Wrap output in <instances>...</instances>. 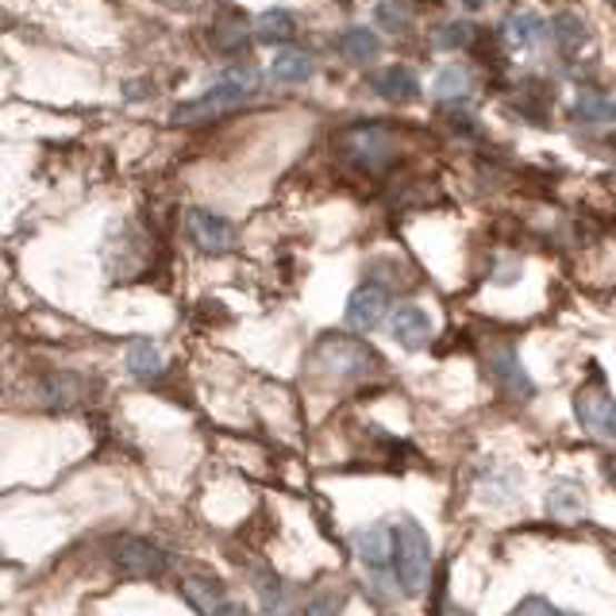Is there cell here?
Instances as JSON below:
<instances>
[{
    "label": "cell",
    "mask_w": 616,
    "mask_h": 616,
    "mask_svg": "<svg viewBox=\"0 0 616 616\" xmlns=\"http://www.w3.org/2000/svg\"><path fill=\"white\" fill-rule=\"evenodd\" d=\"M258 86H262V73H258L255 66H247V62L231 66V70H223V78L216 81L212 89H205L201 97H193V101L173 108L170 123H181V128H197V123L220 120L223 112H236V108L244 105L247 97H255Z\"/></svg>",
    "instance_id": "6da1fadb"
},
{
    "label": "cell",
    "mask_w": 616,
    "mask_h": 616,
    "mask_svg": "<svg viewBox=\"0 0 616 616\" xmlns=\"http://www.w3.org/2000/svg\"><path fill=\"white\" fill-rule=\"evenodd\" d=\"M394 578L405 597H420L428 589L431 544H428V531L413 516H401L394 528Z\"/></svg>",
    "instance_id": "7a4b0ae2"
},
{
    "label": "cell",
    "mask_w": 616,
    "mask_h": 616,
    "mask_svg": "<svg viewBox=\"0 0 616 616\" xmlns=\"http://www.w3.org/2000/svg\"><path fill=\"white\" fill-rule=\"evenodd\" d=\"M336 151L366 173H386L397 158V136L386 123H355L336 139Z\"/></svg>",
    "instance_id": "3957f363"
},
{
    "label": "cell",
    "mask_w": 616,
    "mask_h": 616,
    "mask_svg": "<svg viewBox=\"0 0 616 616\" xmlns=\"http://www.w3.org/2000/svg\"><path fill=\"white\" fill-rule=\"evenodd\" d=\"M316 366L331 378H362L378 366V355L351 336H324L316 347Z\"/></svg>",
    "instance_id": "277c9868"
},
{
    "label": "cell",
    "mask_w": 616,
    "mask_h": 616,
    "mask_svg": "<svg viewBox=\"0 0 616 616\" xmlns=\"http://www.w3.org/2000/svg\"><path fill=\"white\" fill-rule=\"evenodd\" d=\"M186 231H189V239H193L197 251H205V255H228L231 247H236V239H239L236 223H231L228 216L208 212V208H189Z\"/></svg>",
    "instance_id": "5b68a950"
},
{
    "label": "cell",
    "mask_w": 616,
    "mask_h": 616,
    "mask_svg": "<svg viewBox=\"0 0 616 616\" xmlns=\"http://www.w3.org/2000/svg\"><path fill=\"white\" fill-rule=\"evenodd\" d=\"M574 413H578V424L589 431V436L616 439V401L602 386L578 389V397H574Z\"/></svg>",
    "instance_id": "8992f818"
},
{
    "label": "cell",
    "mask_w": 616,
    "mask_h": 616,
    "mask_svg": "<svg viewBox=\"0 0 616 616\" xmlns=\"http://www.w3.org/2000/svg\"><path fill=\"white\" fill-rule=\"evenodd\" d=\"M486 370H489V378H494L497 386L505 389V394L520 397V401H528V397L536 394L528 370H524L520 359H516L513 344H494V347H489V351H486Z\"/></svg>",
    "instance_id": "52a82bcc"
},
{
    "label": "cell",
    "mask_w": 616,
    "mask_h": 616,
    "mask_svg": "<svg viewBox=\"0 0 616 616\" xmlns=\"http://www.w3.org/2000/svg\"><path fill=\"white\" fill-rule=\"evenodd\" d=\"M112 563L120 566L123 574H131V578H155V574L166 570V555L158 552L155 544H147V539H136V536L116 539Z\"/></svg>",
    "instance_id": "ba28073f"
},
{
    "label": "cell",
    "mask_w": 616,
    "mask_h": 616,
    "mask_svg": "<svg viewBox=\"0 0 616 616\" xmlns=\"http://www.w3.org/2000/svg\"><path fill=\"white\" fill-rule=\"evenodd\" d=\"M351 544H355V555L366 563V570H374V574L394 570V528H386V524H370V528L355 531Z\"/></svg>",
    "instance_id": "9c48e42d"
},
{
    "label": "cell",
    "mask_w": 616,
    "mask_h": 616,
    "mask_svg": "<svg viewBox=\"0 0 616 616\" xmlns=\"http://www.w3.org/2000/svg\"><path fill=\"white\" fill-rule=\"evenodd\" d=\"M389 331H394V339L405 351H424L431 339V316L416 305H401L394 312V320H389Z\"/></svg>",
    "instance_id": "30bf717a"
},
{
    "label": "cell",
    "mask_w": 616,
    "mask_h": 616,
    "mask_svg": "<svg viewBox=\"0 0 616 616\" xmlns=\"http://www.w3.org/2000/svg\"><path fill=\"white\" fill-rule=\"evenodd\" d=\"M386 289L381 286H359L351 294V301H347V324H351L355 331H374L381 324V316H386Z\"/></svg>",
    "instance_id": "8fae6325"
},
{
    "label": "cell",
    "mask_w": 616,
    "mask_h": 616,
    "mask_svg": "<svg viewBox=\"0 0 616 616\" xmlns=\"http://www.w3.org/2000/svg\"><path fill=\"white\" fill-rule=\"evenodd\" d=\"M370 86L381 101H394V105H405V101H416V97H420V81H416V73L409 70V66H386V70L374 73Z\"/></svg>",
    "instance_id": "7c38bea8"
},
{
    "label": "cell",
    "mask_w": 616,
    "mask_h": 616,
    "mask_svg": "<svg viewBox=\"0 0 616 616\" xmlns=\"http://www.w3.org/2000/svg\"><path fill=\"white\" fill-rule=\"evenodd\" d=\"M208 47L216 54H239L247 47V16L244 12H220L208 31Z\"/></svg>",
    "instance_id": "4fadbf2b"
},
{
    "label": "cell",
    "mask_w": 616,
    "mask_h": 616,
    "mask_svg": "<svg viewBox=\"0 0 616 616\" xmlns=\"http://www.w3.org/2000/svg\"><path fill=\"white\" fill-rule=\"evenodd\" d=\"M336 47H339V54H344V62L362 66V70L381 58V39L374 36L370 28H347Z\"/></svg>",
    "instance_id": "5bb4252c"
},
{
    "label": "cell",
    "mask_w": 616,
    "mask_h": 616,
    "mask_svg": "<svg viewBox=\"0 0 616 616\" xmlns=\"http://www.w3.org/2000/svg\"><path fill=\"white\" fill-rule=\"evenodd\" d=\"M181 594H186V602L193 605L201 616H220L223 605H228V597H223V586L212 578H197V574H189L186 582H181Z\"/></svg>",
    "instance_id": "9a60e30c"
},
{
    "label": "cell",
    "mask_w": 616,
    "mask_h": 616,
    "mask_svg": "<svg viewBox=\"0 0 616 616\" xmlns=\"http://www.w3.org/2000/svg\"><path fill=\"white\" fill-rule=\"evenodd\" d=\"M547 513H552L555 520H578V516L586 513V489L570 478L555 481V486L547 489Z\"/></svg>",
    "instance_id": "2e32d148"
},
{
    "label": "cell",
    "mask_w": 616,
    "mask_h": 616,
    "mask_svg": "<svg viewBox=\"0 0 616 616\" xmlns=\"http://www.w3.org/2000/svg\"><path fill=\"white\" fill-rule=\"evenodd\" d=\"M552 31H555V47H559L563 58H578L582 51H586L589 43V28L582 23V16L574 12H559L552 20Z\"/></svg>",
    "instance_id": "e0dca14e"
},
{
    "label": "cell",
    "mask_w": 616,
    "mask_h": 616,
    "mask_svg": "<svg viewBox=\"0 0 616 616\" xmlns=\"http://www.w3.org/2000/svg\"><path fill=\"white\" fill-rule=\"evenodd\" d=\"M270 78L281 81V86H305V81L312 78V58H308L305 51H294V47H286V51L274 54Z\"/></svg>",
    "instance_id": "ac0fdd59"
},
{
    "label": "cell",
    "mask_w": 616,
    "mask_h": 616,
    "mask_svg": "<svg viewBox=\"0 0 616 616\" xmlns=\"http://www.w3.org/2000/svg\"><path fill=\"white\" fill-rule=\"evenodd\" d=\"M297 36V20L286 12V8H266L255 20V39L258 43H289Z\"/></svg>",
    "instance_id": "d6986e66"
},
{
    "label": "cell",
    "mask_w": 616,
    "mask_h": 616,
    "mask_svg": "<svg viewBox=\"0 0 616 616\" xmlns=\"http://www.w3.org/2000/svg\"><path fill=\"white\" fill-rule=\"evenodd\" d=\"M123 362H128L131 378H139V381H151L166 370L162 351H158L151 339H136V344L128 347V355H123Z\"/></svg>",
    "instance_id": "ffe728a7"
},
{
    "label": "cell",
    "mask_w": 616,
    "mask_h": 616,
    "mask_svg": "<svg viewBox=\"0 0 616 616\" xmlns=\"http://www.w3.org/2000/svg\"><path fill=\"white\" fill-rule=\"evenodd\" d=\"M255 589H258L262 609L270 616H294V597H289V586L278 574H262V578L255 582Z\"/></svg>",
    "instance_id": "44dd1931"
},
{
    "label": "cell",
    "mask_w": 616,
    "mask_h": 616,
    "mask_svg": "<svg viewBox=\"0 0 616 616\" xmlns=\"http://www.w3.org/2000/svg\"><path fill=\"white\" fill-rule=\"evenodd\" d=\"M505 39H509L513 47H536V39H544L547 23L539 20L536 12H513L509 20H505Z\"/></svg>",
    "instance_id": "7402d4cb"
},
{
    "label": "cell",
    "mask_w": 616,
    "mask_h": 616,
    "mask_svg": "<svg viewBox=\"0 0 616 616\" xmlns=\"http://www.w3.org/2000/svg\"><path fill=\"white\" fill-rule=\"evenodd\" d=\"M574 120L582 123H616V101L602 93H578V101H574Z\"/></svg>",
    "instance_id": "603a6c76"
},
{
    "label": "cell",
    "mask_w": 616,
    "mask_h": 616,
    "mask_svg": "<svg viewBox=\"0 0 616 616\" xmlns=\"http://www.w3.org/2000/svg\"><path fill=\"white\" fill-rule=\"evenodd\" d=\"M378 23L389 36H409L413 31V0H378Z\"/></svg>",
    "instance_id": "cb8c5ba5"
},
{
    "label": "cell",
    "mask_w": 616,
    "mask_h": 616,
    "mask_svg": "<svg viewBox=\"0 0 616 616\" xmlns=\"http://www.w3.org/2000/svg\"><path fill=\"white\" fill-rule=\"evenodd\" d=\"M474 43V28L463 20H447L439 23L436 31H431V51H466V47Z\"/></svg>",
    "instance_id": "d4e9b609"
},
{
    "label": "cell",
    "mask_w": 616,
    "mask_h": 616,
    "mask_svg": "<svg viewBox=\"0 0 616 616\" xmlns=\"http://www.w3.org/2000/svg\"><path fill=\"white\" fill-rule=\"evenodd\" d=\"M431 93H436L439 101H466V93H470V70H463V66L444 70L436 78V86H431Z\"/></svg>",
    "instance_id": "484cf974"
},
{
    "label": "cell",
    "mask_w": 616,
    "mask_h": 616,
    "mask_svg": "<svg viewBox=\"0 0 616 616\" xmlns=\"http://www.w3.org/2000/svg\"><path fill=\"white\" fill-rule=\"evenodd\" d=\"M344 605H347L344 589L324 586V589H316V594L305 597V616H339L344 613Z\"/></svg>",
    "instance_id": "4316f807"
},
{
    "label": "cell",
    "mask_w": 616,
    "mask_h": 616,
    "mask_svg": "<svg viewBox=\"0 0 616 616\" xmlns=\"http://www.w3.org/2000/svg\"><path fill=\"white\" fill-rule=\"evenodd\" d=\"M509 616H563L559 609H555L552 602H544V597H528V602H520Z\"/></svg>",
    "instance_id": "83f0119b"
},
{
    "label": "cell",
    "mask_w": 616,
    "mask_h": 616,
    "mask_svg": "<svg viewBox=\"0 0 616 616\" xmlns=\"http://www.w3.org/2000/svg\"><path fill=\"white\" fill-rule=\"evenodd\" d=\"M220 616H251V613H247V609H244V605L228 602V605H223V613H220Z\"/></svg>",
    "instance_id": "f1b7e54d"
},
{
    "label": "cell",
    "mask_w": 616,
    "mask_h": 616,
    "mask_svg": "<svg viewBox=\"0 0 616 616\" xmlns=\"http://www.w3.org/2000/svg\"><path fill=\"white\" fill-rule=\"evenodd\" d=\"M605 478H609V486L616 489V459H609V463H605Z\"/></svg>",
    "instance_id": "f546056e"
},
{
    "label": "cell",
    "mask_w": 616,
    "mask_h": 616,
    "mask_svg": "<svg viewBox=\"0 0 616 616\" xmlns=\"http://www.w3.org/2000/svg\"><path fill=\"white\" fill-rule=\"evenodd\" d=\"M463 8H470V12H478V8H486V0H463Z\"/></svg>",
    "instance_id": "4dcf8cb0"
},
{
    "label": "cell",
    "mask_w": 616,
    "mask_h": 616,
    "mask_svg": "<svg viewBox=\"0 0 616 616\" xmlns=\"http://www.w3.org/2000/svg\"><path fill=\"white\" fill-rule=\"evenodd\" d=\"M613 151H616V136H613Z\"/></svg>",
    "instance_id": "1f68e13d"
},
{
    "label": "cell",
    "mask_w": 616,
    "mask_h": 616,
    "mask_svg": "<svg viewBox=\"0 0 616 616\" xmlns=\"http://www.w3.org/2000/svg\"><path fill=\"white\" fill-rule=\"evenodd\" d=\"M609 4H613V8H616V0H609Z\"/></svg>",
    "instance_id": "d6a6232c"
}]
</instances>
